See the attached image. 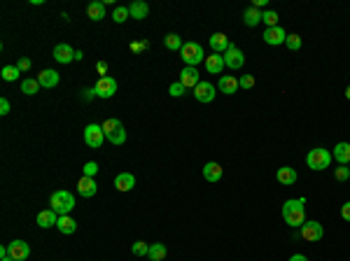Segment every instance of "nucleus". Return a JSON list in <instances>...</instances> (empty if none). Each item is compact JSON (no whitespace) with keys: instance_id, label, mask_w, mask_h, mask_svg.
Masks as SVG:
<instances>
[{"instance_id":"1","label":"nucleus","mask_w":350,"mask_h":261,"mask_svg":"<svg viewBox=\"0 0 350 261\" xmlns=\"http://www.w3.org/2000/svg\"><path fill=\"white\" fill-rule=\"evenodd\" d=\"M283 219L285 224L290 226H301L306 222V198H296V200H287L283 205Z\"/></svg>"},{"instance_id":"2","label":"nucleus","mask_w":350,"mask_h":261,"mask_svg":"<svg viewBox=\"0 0 350 261\" xmlns=\"http://www.w3.org/2000/svg\"><path fill=\"white\" fill-rule=\"evenodd\" d=\"M49 207H52L56 215H70L75 207V196L70 194V191H66V189H59V191H54L52 198H49Z\"/></svg>"},{"instance_id":"3","label":"nucleus","mask_w":350,"mask_h":261,"mask_svg":"<svg viewBox=\"0 0 350 261\" xmlns=\"http://www.w3.org/2000/svg\"><path fill=\"white\" fill-rule=\"evenodd\" d=\"M180 56H182V61L187 63V68H196L201 61H205L203 47L199 42H185L180 49Z\"/></svg>"},{"instance_id":"4","label":"nucleus","mask_w":350,"mask_h":261,"mask_svg":"<svg viewBox=\"0 0 350 261\" xmlns=\"http://www.w3.org/2000/svg\"><path fill=\"white\" fill-rule=\"evenodd\" d=\"M329 164H332V154L327 152V149H322V147L311 149L306 156V166L311 170H325V168H329Z\"/></svg>"},{"instance_id":"5","label":"nucleus","mask_w":350,"mask_h":261,"mask_svg":"<svg viewBox=\"0 0 350 261\" xmlns=\"http://www.w3.org/2000/svg\"><path fill=\"white\" fill-rule=\"evenodd\" d=\"M325 236V229H322L320 222H315V219H308L301 224V238L308 240V243H318L320 238Z\"/></svg>"},{"instance_id":"6","label":"nucleus","mask_w":350,"mask_h":261,"mask_svg":"<svg viewBox=\"0 0 350 261\" xmlns=\"http://www.w3.org/2000/svg\"><path fill=\"white\" fill-rule=\"evenodd\" d=\"M103 140H105V133H103V126L98 124H89L84 128V142L91 147V149H98L103 145Z\"/></svg>"},{"instance_id":"7","label":"nucleus","mask_w":350,"mask_h":261,"mask_svg":"<svg viewBox=\"0 0 350 261\" xmlns=\"http://www.w3.org/2000/svg\"><path fill=\"white\" fill-rule=\"evenodd\" d=\"M96 96L98 98H112L117 93V79H112L110 75H105V77H98L96 82Z\"/></svg>"},{"instance_id":"8","label":"nucleus","mask_w":350,"mask_h":261,"mask_svg":"<svg viewBox=\"0 0 350 261\" xmlns=\"http://www.w3.org/2000/svg\"><path fill=\"white\" fill-rule=\"evenodd\" d=\"M215 96H217V89H215V84H210V82H199L196 89H194V98H196L199 103H212Z\"/></svg>"},{"instance_id":"9","label":"nucleus","mask_w":350,"mask_h":261,"mask_svg":"<svg viewBox=\"0 0 350 261\" xmlns=\"http://www.w3.org/2000/svg\"><path fill=\"white\" fill-rule=\"evenodd\" d=\"M222 56H224V66L231 68V70H238V68L245 63V56H243V51L238 47H234V44H231V47L227 49Z\"/></svg>"},{"instance_id":"10","label":"nucleus","mask_w":350,"mask_h":261,"mask_svg":"<svg viewBox=\"0 0 350 261\" xmlns=\"http://www.w3.org/2000/svg\"><path fill=\"white\" fill-rule=\"evenodd\" d=\"M261 37H264L266 44H271V47H280V44H285V40H287V33H285L280 26H276V28H266Z\"/></svg>"},{"instance_id":"11","label":"nucleus","mask_w":350,"mask_h":261,"mask_svg":"<svg viewBox=\"0 0 350 261\" xmlns=\"http://www.w3.org/2000/svg\"><path fill=\"white\" fill-rule=\"evenodd\" d=\"M185 89H196V84L201 82V75L196 68H182V73H180V79H178Z\"/></svg>"},{"instance_id":"12","label":"nucleus","mask_w":350,"mask_h":261,"mask_svg":"<svg viewBox=\"0 0 350 261\" xmlns=\"http://www.w3.org/2000/svg\"><path fill=\"white\" fill-rule=\"evenodd\" d=\"M7 247H10V256H12L14 261H26L30 256V247H28V243H24V240H14V243H10Z\"/></svg>"},{"instance_id":"13","label":"nucleus","mask_w":350,"mask_h":261,"mask_svg":"<svg viewBox=\"0 0 350 261\" xmlns=\"http://www.w3.org/2000/svg\"><path fill=\"white\" fill-rule=\"evenodd\" d=\"M205 70L210 75H222L224 70V56L222 54H210V56H205Z\"/></svg>"},{"instance_id":"14","label":"nucleus","mask_w":350,"mask_h":261,"mask_svg":"<svg viewBox=\"0 0 350 261\" xmlns=\"http://www.w3.org/2000/svg\"><path fill=\"white\" fill-rule=\"evenodd\" d=\"M37 82H40V86H45V89H54L56 84L61 82V75L56 73V70H42V73L37 75Z\"/></svg>"},{"instance_id":"15","label":"nucleus","mask_w":350,"mask_h":261,"mask_svg":"<svg viewBox=\"0 0 350 261\" xmlns=\"http://www.w3.org/2000/svg\"><path fill=\"white\" fill-rule=\"evenodd\" d=\"M77 191H79V196H84V198H91V196H96V191H98V184L94 182V177H82L77 182Z\"/></svg>"},{"instance_id":"16","label":"nucleus","mask_w":350,"mask_h":261,"mask_svg":"<svg viewBox=\"0 0 350 261\" xmlns=\"http://www.w3.org/2000/svg\"><path fill=\"white\" fill-rule=\"evenodd\" d=\"M241 86H238V79L234 75H222L220 77V93H227V96H234Z\"/></svg>"},{"instance_id":"17","label":"nucleus","mask_w":350,"mask_h":261,"mask_svg":"<svg viewBox=\"0 0 350 261\" xmlns=\"http://www.w3.org/2000/svg\"><path fill=\"white\" fill-rule=\"evenodd\" d=\"M210 47H212V54H224L231 47V42L224 33H215V35H210Z\"/></svg>"},{"instance_id":"18","label":"nucleus","mask_w":350,"mask_h":261,"mask_svg":"<svg viewBox=\"0 0 350 261\" xmlns=\"http://www.w3.org/2000/svg\"><path fill=\"white\" fill-rule=\"evenodd\" d=\"M54 59L59 63L75 61V49L70 47V44H56V47H54Z\"/></svg>"},{"instance_id":"19","label":"nucleus","mask_w":350,"mask_h":261,"mask_svg":"<svg viewBox=\"0 0 350 261\" xmlns=\"http://www.w3.org/2000/svg\"><path fill=\"white\" fill-rule=\"evenodd\" d=\"M203 177L208 182H220V177H222V166L217 161H208L203 166Z\"/></svg>"},{"instance_id":"20","label":"nucleus","mask_w":350,"mask_h":261,"mask_svg":"<svg viewBox=\"0 0 350 261\" xmlns=\"http://www.w3.org/2000/svg\"><path fill=\"white\" fill-rule=\"evenodd\" d=\"M56 229H59L61 233H66V236H70V233H75V231H77V222H75L70 215H59Z\"/></svg>"},{"instance_id":"21","label":"nucleus","mask_w":350,"mask_h":261,"mask_svg":"<svg viewBox=\"0 0 350 261\" xmlns=\"http://www.w3.org/2000/svg\"><path fill=\"white\" fill-rule=\"evenodd\" d=\"M86 17H89L91 21H101V19H105V3H101V0L89 3V5H86Z\"/></svg>"},{"instance_id":"22","label":"nucleus","mask_w":350,"mask_h":261,"mask_svg":"<svg viewBox=\"0 0 350 261\" xmlns=\"http://www.w3.org/2000/svg\"><path fill=\"white\" fill-rule=\"evenodd\" d=\"M332 156L336 159L341 166H348L350 164V142H338V145L334 147Z\"/></svg>"},{"instance_id":"23","label":"nucleus","mask_w":350,"mask_h":261,"mask_svg":"<svg viewBox=\"0 0 350 261\" xmlns=\"http://www.w3.org/2000/svg\"><path fill=\"white\" fill-rule=\"evenodd\" d=\"M56 222H59V215H56L52 207H47V210H42V213L37 215V226H40V229L56 226Z\"/></svg>"},{"instance_id":"24","label":"nucleus","mask_w":350,"mask_h":261,"mask_svg":"<svg viewBox=\"0 0 350 261\" xmlns=\"http://www.w3.org/2000/svg\"><path fill=\"white\" fill-rule=\"evenodd\" d=\"M276 177H278V182H280V184H287V187H290V184L296 182V177H299V175H296L294 168H290V166H283V168H278Z\"/></svg>"},{"instance_id":"25","label":"nucleus","mask_w":350,"mask_h":261,"mask_svg":"<svg viewBox=\"0 0 350 261\" xmlns=\"http://www.w3.org/2000/svg\"><path fill=\"white\" fill-rule=\"evenodd\" d=\"M115 187L119 189V191H131V189L136 187V177H133L131 173H119V175L115 177Z\"/></svg>"},{"instance_id":"26","label":"nucleus","mask_w":350,"mask_h":261,"mask_svg":"<svg viewBox=\"0 0 350 261\" xmlns=\"http://www.w3.org/2000/svg\"><path fill=\"white\" fill-rule=\"evenodd\" d=\"M128 12H131V19H145L150 14V5L143 3V0H136L128 5Z\"/></svg>"},{"instance_id":"27","label":"nucleus","mask_w":350,"mask_h":261,"mask_svg":"<svg viewBox=\"0 0 350 261\" xmlns=\"http://www.w3.org/2000/svg\"><path fill=\"white\" fill-rule=\"evenodd\" d=\"M166 254H168V249H166V245H163V243L150 245V252H147L150 261H163V259H166Z\"/></svg>"},{"instance_id":"28","label":"nucleus","mask_w":350,"mask_h":261,"mask_svg":"<svg viewBox=\"0 0 350 261\" xmlns=\"http://www.w3.org/2000/svg\"><path fill=\"white\" fill-rule=\"evenodd\" d=\"M243 21H245V26H257L261 24V12L257 10V7H248L245 12H243Z\"/></svg>"},{"instance_id":"29","label":"nucleus","mask_w":350,"mask_h":261,"mask_svg":"<svg viewBox=\"0 0 350 261\" xmlns=\"http://www.w3.org/2000/svg\"><path fill=\"white\" fill-rule=\"evenodd\" d=\"M37 91H40V82H37V79L28 77V79L21 82V93H26V96H35Z\"/></svg>"},{"instance_id":"30","label":"nucleus","mask_w":350,"mask_h":261,"mask_svg":"<svg viewBox=\"0 0 350 261\" xmlns=\"http://www.w3.org/2000/svg\"><path fill=\"white\" fill-rule=\"evenodd\" d=\"M163 44H166V49H170V51H180L182 49V37L180 35H175V33H170V35L163 37Z\"/></svg>"},{"instance_id":"31","label":"nucleus","mask_w":350,"mask_h":261,"mask_svg":"<svg viewBox=\"0 0 350 261\" xmlns=\"http://www.w3.org/2000/svg\"><path fill=\"white\" fill-rule=\"evenodd\" d=\"M108 138V142H112V145H124L126 142V128L121 126V128H117V131H112L110 135H105Z\"/></svg>"},{"instance_id":"32","label":"nucleus","mask_w":350,"mask_h":261,"mask_svg":"<svg viewBox=\"0 0 350 261\" xmlns=\"http://www.w3.org/2000/svg\"><path fill=\"white\" fill-rule=\"evenodd\" d=\"M19 73H21V70H19L17 66H5L3 70H0V75H3L5 82H14V79H19Z\"/></svg>"},{"instance_id":"33","label":"nucleus","mask_w":350,"mask_h":261,"mask_svg":"<svg viewBox=\"0 0 350 261\" xmlns=\"http://www.w3.org/2000/svg\"><path fill=\"white\" fill-rule=\"evenodd\" d=\"M261 21L266 24V28H276V26H278V12H273V10L261 12Z\"/></svg>"},{"instance_id":"34","label":"nucleus","mask_w":350,"mask_h":261,"mask_svg":"<svg viewBox=\"0 0 350 261\" xmlns=\"http://www.w3.org/2000/svg\"><path fill=\"white\" fill-rule=\"evenodd\" d=\"M101 126H103V133H105V135H110V133H112V131H117V128H121V126H124V124H121L119 119H105V122H103Z\"/></svg>"},{"instance_id":"35","label":"nucleus","mask_w":350,"mask_h":261,"mask_svg":"<svg viewBox=\"0 0 350 261\" xmlns=\"http://www.w3.org/2000/svg\"><path fill=\"white\" fill-rule=\"evenodd\" d=\"M285 44H287V49H290V51H299V49H301V35L292 33V35H287Z\"/></svg>"},{"instance_id":"36","label":"nucleus","mask_w":350,"mask_h":261,"mask_svg":"<svg viewBox=\"0 0 350 261\" xmlns=\"http://www.w3.org/2000/svg\"><path fill=\"white\" fill-rule=\"evenodd\" d=\"M131 252L136 256H145L147 252H150V245H147L145 240H136V243H133V247H131Z\"/></svg>"},{"instance_id":"37","label":"nucleus","mask_w":350,"mask_h":261,"mask_svg":"<svg viewBox=\"0 0 350 261\" xmlns=\"http://www.w3.org/2000/svg\"><path fill=\"white\" fill-rule=\"evenodd\" d=\"M128 17H131L128 7H115V12H112V19H115L117 24H124V21H126Z\"/></svg>"},{"instance_id":"38","label":"nucleus","mask_w":350,"mask_h":261,"mask_svg":"<svg viewBox=\"0 0 350 261\" xmlns=\"http://www.w3.org/2000/svg\"><path fill=\"white\" fill-rule=\"evenodd\" d=\"M334 175H336V180H338V182H345V180H348V177H350V168H348V166H338V168H336V173H334Z\"/></svg>"},{"instance_id":"39","label":"nucleus","mask_w":350,"mask_h":261,"mask_svg":"<svg viewBox=\"0 0 350 261\" xmlns=\"http://www.w3.org/2000/svg\"><path fill=\"white\" fill-rule=\"evenodd\" d=\"M238 86H241V89H252V86H254V77H252V75H243V77L238 79Z\"/></svg>"},{"instance_id":"40","label":"nucleus","mask_w":350,"mask_h":261,"mask_svg":"<svg viewBox=\"0 0 350 261\" xmlns=\"http://www.w3.org/2000/svg\"><path fill=\"white\" fill-rule=\"evenodd\" d=\"M96 173H98V164H96V161H86V164H84V175L94 177Z\"/></svg>"},{"instance_id":"41","label":"nucleus","mask_w":350,"mask_h":261,"mask_svg":"<svg viewBox=\"0 0 350 261\" xmlns=\"http://www.w3.org/2000/svg\"><path fill=\"white\" fill-rule=\"evenodd\" d=\"M168 93H170V96H173V98H180L182 93H185V86H182L180 82H175V84H170Z\"/></svg>"},{"instance_id":"42","label":"nucleus","mask_w":350,"mask_h":261,"mask_svg":"<svg viewBox=\"0 0 350 261\" xmlns=\"http://www.w3.org/2000/svg\"><path fill=\"white\" fill-rule=\"evenodd\" d=\"M145 49H150V42H147V40H140V42L131 44V51H136V54H138V51H145Z\"/></svg>"},{"instance_id":"43","label":"nucleus","mask_w":350,"mask_h":261,"mask_svg":"<svg viewBox=\"0 0 350 261\" xmlns=\"http://www.w3.org/2000/svg\"><path fill=\"white\" fill-rule=\"evenodd\" d=\"M7 112H10V100L7 98H0V115L5 117Z\"/></svg>"},{"instance_id":"44","label":"nucleus","mask_w":350,"mask_h":261,"mask_svg":"<svg viewBox=\"0 0 350 261\" xmlns=\"http://www.w3.org/2000/svg\"><path fill=\"white\" fill-rule=\"evenodd\" d=\"M341 217H343L345 222H350V200H348V203H345L343 207H341Z\"/></svg>"},{"instance_id":"45","label":"nucleus","mask_w":350,"mask_h":261,"mask_svg":"<svg viewBox=\"0 0 350 261\" xmlns=\"http://www.w3.org/2000/svg\"><path fill=\"white\" fill-rule=\"evenodd\" d=\"M17 68H19V70H28V68H30V59H19Z\"/></svg>"},{"instance_id":"46","label":"nucleus","mask_w":350,"mask_h":261,"mask_svg":"<svg viewBox=\"0 0 350 261\" xmlns=\"http://www.w3.org/2000/svg\"><path fill=\"white\" fill-rule=\"evenodd\" d=\"M96 70H98V73H101V77H105V70H108V63H105V61H98V63H96Z\"/></svg>"},{"instance_id":"47","label":"nucleus","mask_w":350,"mask_h":261,"mask_svg":"<svg viewBox=\"0 0 350 261\" xmlns=\"http://www.w3.org/2000/svg\"><path fill=\"white\" fill-rule=\"evenodd\" d=\"M84 98H86V100H94V98H96V89H89V91H84Z\"/></svg>"},{"instance_id":"48","label":"nucleus","mask_w":350,"mask_h":261,"mask_svg":"<svg viewBox=\"0 0 350 261\" xmlns=\"http://www.w3.org/2000/svg\"><path fill=\"white\" fill-rule=\"evenodd\" d=\"M290 261H308V259H306L303 254H292V256H290Z\"/></svg>"},{"instance_id":"49","label":"nucleus","mask_w":350,"mask_h":261,"mask_svg":"<svg viewBox=\"0 0 350 261\" xmlns=\"http://www.w3.org/2000/svg\"><path fill=\"white\" fill-rule=\"evenodd\" d=\"M345 98H348V100H350V86H348V89H345Z\"/></svg>"},{"instance_id":"50","label":"nucleus","mask_w":350,"mask_h":261,"mask_svg":"<svg viewBox=\"0 0 350 261\" xmlns=\"http://www.w3.org/2000/svg\"><path fill=\"white\" fill-rule=\"evenodd\" d=\"M3 261H14V259H12V256H3Z\"/></svg>"},{"instance_id":"51","label":"nucleus","mask_w":350,"mask_h":261,"mask_svg":"<svg viewBox=\"0 0 350 261\" xmlns=\"http://www.w3.org/2000/svg\"><path fill=\"white\" fill-rule=\"evenodd\" d=\"M348 168H350V164H348Z\"/></svg>"}]
</instances>
